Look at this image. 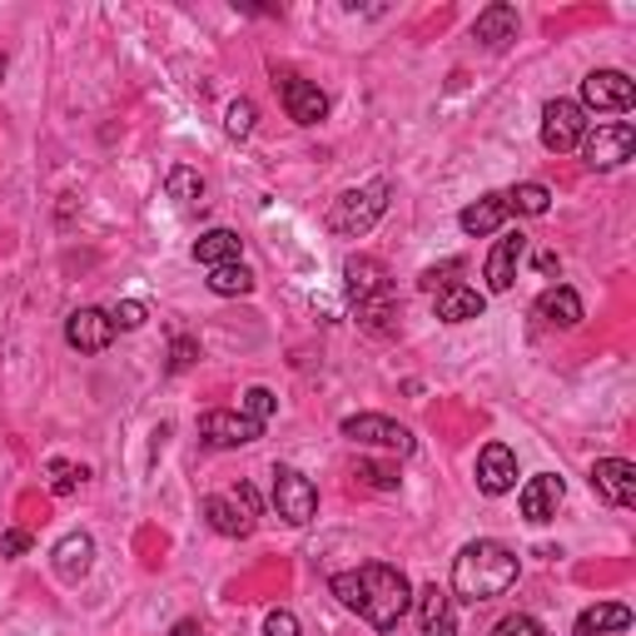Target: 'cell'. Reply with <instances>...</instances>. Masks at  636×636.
I'll list each match as a JSON object with an SVG mask.
<instances>
[{"mask_svg": "<svg viewBox=\"0 0 636 636\" xmlns=\"http://www.w3.org/2000/svg\"><path fill=\"white\" fill-rule=\"evenodd\" d=\"M344 279H348V294H354V304H368V299H384L388 289V269L378 259H368V254H358V259L344 264Z\"/></svg>", "mask_w": 636, "mask_h": 636, "instance_id": "cell-17", "label": "cell"}, {"mask_svg": "<svg viewBox=\"0 0 636 636\" xmlns=\"http://www.w3.org/2000/svg\"><path fill=\"white\" fill-rule=\"evenodd\" d=\"M0 553H6V557H26L30 553V533H26V527H10V533L0 537Z\"/></svg>", "mask_w": 636, "mask_h": 636, "instance_id": "cell-39", "label": "cell"}, {"mask_svg": "<svg viewBox=\"0 0 636 636\" xmlns=\"http://www.w3.org/2000/svg\"><path fill=\"white\" fill-rule=\"evenodd\" d=\"M209 294H219V299H244V294H254V274L244 269V264H219V269H209Z\"/></svg>", "mask_w": 636, "mask_h": 636, "instance_id": "cell-26", "label": "cell"}, {"mask_svg": "<svg viewBox=\"0 0 636 636\" xmlns=\"http://www.w3.org/2000/svg\"><path fill=\"white\" fill-rule=\"evenodd\" d=\"M358 318H364L374 334H388V318H398V304H394V294H384V299H368V304H358Z\"/></svg>", "mask_w": 636, "mask_h": 636, "instance_id": "cell-29", "label": "cell"}, {"mask_svg": "<svg viewBox=\"0 0 636 636\" xmlns=\"http://www.w3.org/2000/svg\"><path fill=\"white\" fill-rule=\"evenodd\" d=\"M195 358H199L195 338H175V348H169V368H175V374H185V368H195Z\"/></svg>", "mask_w": 636, "mask_h": 636, "instance_id": "cell-37", "label": "cell"}, {"mask_svg": "<svg viewBox=\"0 0 636 636\" xmlns=\"http://www.w3.org/2000/svg\"><path fill=\"white\" fill-rule=\"evenodd\" d=\"M274 85H279V100H284V110H289L294 125H318L328 115V100H324V90H318L314 80L294 76V70H279Z\"/></svg>", "mask_w": 636, "mask_h": 636, "instance_id": "cell-9", "label": "cell"}, {"mask_svg": "<svg viewBox=\"0 0 636 636\" xmlns=\"http://www.w3.org/2000/svg\"><path fill=\"white\" fill-rule=\"evenodd\" d=\"M582 110H602V115H627L636 105V85L632 76H622V70H592L587 80H582Z\"/></svg>", "mask_w": 636, "mask_h": 636, "instance_id": "cell-7", "label": "cell"}, {"mask_svg": "<svg viewBox=\"0 0 636 636\" xmlns=\"http://www.w3.org/2000/svg\"><path fill=\"white\" fill-rule=\"evenodd\" d=\"M334 597L344 602L348 612L358 607V572H338V577H334Z\"/></svg>", "mask_w": 636, "mask_h": 636, "instance_id": "cell-38", "label": "cell"}, {"mask_svg": "<svg viewBox=\"0 0 636 636\" xmlns=\"http://www.w3.org/2000/svg\"><path fill=\"white\" fill-rule=\"evenodd\" d=\"M473 40H483L487 50H503L517 40V10L507 6V0H493L487 10H477L473 20Z\"/></svg>", "mask_w": 636, "mask_h": 636, "instance_id": "cell-16", "label": "cell"}, {"mask_svg": "<svg viewBox=\"0 0 636 636\" xmlns=\"http://www.w3.org/2000/svg\"><path fill=\"white\" fill-rule=\"evenodd\" d=\"M199 438H205L209 448H244V443L264 438V423L244 418V413H235V408H215V413L199 418Z\"/></svg>", "mask_w": 636, "mask_h": 636, "instance_id": "cell-10", "label": "cell"}, {"mask_svg": "<svg viewBox=\"0 0 636 636\" xmlns=\"http://www.w3.org/2000/svg\"><path fill=\"white\" fill-rule=\"evenodd\" d=\"M627 627H632V612L622 607V602H602V607L582 612L572 636H602V632H627Z\"/></svg>", "mask_w": 636, "mask_h": 636, "instance_id": "cell-25", "label": "cell"}, {"mask_svg": "<svg viewBox=\"0 0 636 636\" xmlns=\"http://www.w3.org/2000/svg\"><path fill=\"white\" fill-rule=\"evenodd\" d=\"M264 636H304L299 632V617H294V612H269V617H264Z\"/></svg>", "mask_w": 636, "mask_h": 636, "instance_id": "cell-35", "label": "cell"}, {"mask_svg": "<svg viewBox=\"0 0 636 636\" xmlns=\"http://www.w3.org/2000/svg\"><path fill=\"white\" fill-rule=\"evenodd\" d=\"M6 66H10V60H6V50H0V80H6Z\"/></svg>", "mask_w": 636, "mask_h": 636, "instance_id": "cell-42", "label": "cell"}, {"mask_svg": "<svg viewBox=\"0 0 636 636\" xmlns=\"http://www.w3.org/2000/svg\"><path fill=\"white\" fill-rule=\"evenodd\" d=\"M169 636H205V632H199V622H179V627L169 632Z\"/></svg>", "mask_w": 636, "mask_h": 636, "instance_id": "cell-41", "label": "cell"}, {"mask_svg": "<svg viewBox=\"0 0 636 636\" xmlns=\"http://www.w3.org/2000/svg\"><path fill=\"white\" fill-rule=\"evenodd\" d=\"M523 254H527V235H503L493 244V254H487V289L493 294H507L513 289V279H517V264H523Z\"/></svg>", "mask_w": 636, "mask_h": 636, "instance_id": "cell-14", "label": "cell"}, {"mask_svg": "<svg viewBox=\"0 0 636 636\" xmlns=\"http://www.w3.org/2000/svg\"><path fill=\"white\" fill-rule=\"evenodd\" d=\"M517 582V553L503 543H468L453 562V592H458L463 602H473V607H483V602L503 597L507 587Z\"/></svg>", "mask_w": 636, "mask_h": 636, "instance_id": "cell-1", "label": "cell"}, {"mask_svg": "<svg viewBox=\"0 0 636 636\" xmlns=\"http://www.w3.org/2000/svg\"><path fill=\"white\" fill-rule=\"evenodd\" d=\"M239 413H244V418H254V423H269L274 418V394H269V388H249Z\"/></svg>", "mask_w": 636, "mask_h": 636, "instance_id": "cell-34", "label": "cell"}, {"mask_svg": "<svg viewBox=\"0 0 636 636\" xmlns=\"http://www.w3.org/2000/svg\"><path fill=\"white\" fill-rule=\"evenodd\" d=\"M384 215H388V179H368V185H358V189H344V195L328 205L324 225H328V235H338V239H364Z\"/></svg>", "mask_w": 636, "mask_h": 636, "instance_id": "cell-3", "label": "cell"}, {"mask_svg": "<svg viewBox=\"0 0 636 636\" xmlns=\"http://www.w3.org/2000/svg\"><path fill=\"white\" fill-rule=\"evenodd\" d=\"M344 438L348 443H368V448H388L398 453V458H408L418 443H413V433L403 428V423L384 418V413H354V418H344Z\"/></svg>", "mask_w": 636, "mask_h": 636, "instance_id": "cell-5", "label": "cell"}, {"mask_svg": "<svg viewBox=\"0 0 636 636\" xmlns=\"http://www.w3.org/2000/svg\"><path fill=\"white\" fill-rule=\"evenodd\" d=\"M165 189H169V199H179V205H199V199H205V175L189 169V165H175L165 179Z\"/></svg>", "mask_w": 636, "mask_h": 636, "instance_id": "cell-28", "label": "cell"}, {"mask_svg": "<svg viewBox=\"0 0 636 636\" xmlns=\"http://www.w3.org/2000/svg\"><path fill=\"white\" fill-rule=\"evenodd\" d=\"M56 577L60 582H80L85 572H90V562H95V543H90V533H70V537H60L56 543Z\"/></svg>", "mask_w": 636, "mask_h": 636, "instance_id": "cell-20", "label": "cell"}, {"mask_svg": "<svg viewBox=\"0 0 636 636\" xmlns=\"http://www.w3.org/2000/svg\"><path fill=\"white\" fill-rule=\"evenodd\" d=\"M254 115H259L254 110V100H235L229 105V115H225V130L235 135V140H244V135H254Z\"/></svg>", "mask_w": 636, "mask_h": 636, "instance_id": "cell-32", "label": "cell"}, {"mask_svg": "<svg viewBox=\"0 0 636 636\" xmlns=\"http://www.w3.org/2000/svg\"><path fill=\"white\" fill-rule=\"evenodd\" d=\"M477 487H483L487 497H503L517 487V453L507 448V443H487V448L477 453Z\"/></svg>", "mask_w": 636, "mask_h": 636, "instance_id": "cell-11", "label": "cell"}, {"mask_svg": "<svg viewBox=\"0 0 636 636\" xmlns=\"http://www.w3.org/2000/svg\"><path fill=\"white\" fill-rule=\"evenodd\" d=\"M592 487H597L602 503L612 507H636V468L627 458H602L592 468Z\"/></svg>", "mask_w": 636, "mask_h": 636, "instance_id": "cell-13", "label": "cell"}, {"mask_svg": "<svg viewBox=\"0 0 636 636\" xmlns=\"http://www.w3.org/2000/svg\"><path fill=\"white\" fill-rule=\"evenodd\" d=\"M413 607H418L423 636H453V597L438 587V582H428V587L413 597Z\"/></svg>", "mask_w": 636, "mask_h": 636, "instance_id": "cell-19", "label": "cell"}, {"mask_svg": "<svg viewBox=\"0 0 636 636\" xmlns=\"http://www.w3.org/2000/svg\"><path fill=\"white\" fill-rule=\"evenodd\" d=\"M487 299L468 284H448V289L438 294V318L443 324H468V318H483Z\"/></svg>", "mask_w": 636, "mask_h": 636, "instance_id": "cell-22", "label": "cell"}, {"mask_svg": "<svg viewBox=\"0 0 636 636\" xmlns=\"http://www.w3.org/2000/svg\"><path fill=\"white\" fill-rule=\"evenodd\" d=\"M358 477H368V483H374V487H384V493H394V487H398V473L378 468V463H364V468H358Z\"/></svg>", "mask_w": 636, "mask_h": 636, "instance_id": "cell-40", "label": "cell"}, {"mask_svg": "<svg viewBox=\"0 0 636 636\" xmlns=\"http://www.w3.org/2000/svg\"><path fill=\"white\" fill-rule=\"evenodd\" d=\"M582 159H587V169H617L627 165L632 150H636V130L627 120L617 125H587V135H582Z\"/></svg>", "mask_w": 636, "mask_h": 636, "instance_id": "cell-4", "label": "cell"}, {"mask_svg": "<svg viewBox=\"0 0 636 636\" xmlns=\"http://www.w3.org/2000/svg\"><path fill=\"white\" fill-rule=\"evenodd\" d=\"M274 513H279L284 523H294V527L314 523L318 493H314V483L299 468H274Z\"/></svg>", "mask_w": 636, "mask_h": 636, "instance_id": "cell-6", "label": "cell"}, {"mask_svg": "<svg viewBox=\"0 0 636 636\" xmlns=\"http://www.w3.org/2000/svg\"><path fill=\"white\" fill-rule=\"evenodd\" d=\"M587 110H582L577 100H547L543 110V145L553 155H567L582 145V135H587Z\"/></svg>", "mask_w": 636, "mask_h": 636, "instance_id": "cell-8", "label": "cell"}, {"mask_svg": "<svg viewBox=\"0 0 636 636\" xmlns=\"http://www.w3.org/2000/svg\"><path fill=\"white\" fill-rule=\"evenodd\" d=\"M205 517H209V527H215L219 537H249L254 533V517L244 513V507L235 503V497H205Z\"/></svg>", "mask_w": 636, "mask_h": 636, "instance_id": "cell-21", "label": "cell"}, {"mask_svg": "<svg viewBox=\"0 0 636 636\" xmlns=\"http://www.w3.org/2000/svg\"><path fill=\"white\" fill-rule=\"evenodd\" d=\"M537 324L543 328H577L582 324V299L577 289H567V284H553V289L537 299Z\"/></svg>", "mask_w": 636, "mask_h": 636, "instance_id": "cell-18", "label": "cell"}, {"mask_svg": "<svg viewBox=\"0 0 636 636\" xmlns=\"http://www.w3.org/2000/svg\"><path fill=\"white\" fill-rule=\"evenodd\" d=\"M507 215H547L553 209V195H547V185H517V189H507Z\"/></svg>", "mask_w": 636, "mask_h": 636, "instance_id": "cell-27", "label": "cell"}, {"mask_svg": "<svg viewBox=\"0 0 636 636\" xmlns=\"http://www.w3.org/2000/svg\"><path fill=\"white\" fill-rule=\"evenodd\" d=\"M408 607H413V587L398 567H388V562H364V567H358V607L354 612L368 627L394 632L398 622L408 617Z\"/></svg>", "mask_w": 636, "mask_h": 636, "instance_id": "cell-2", "label": "cell"}, {"mask_svg": "<svg viewBox=\"0 0 636 636\" xmlns=\"http://www.w3.org/2000/svg\"><path fill=\"white\" fill-rule=\"evenodd\" d=\"M493 636H547V627L537 617H527V612H513V617L497 622Z\"/></svg>", "mask_w": 636, "mask_h": 636, "instance_id": "cell-31", "label": "cell"}, {"mask_svg": "<svg viewBox=\"0 0 636 636\" xmlns=\"http://www.w3.org/2000/svg\"><path fill=\"white\" fill-rule=\"evenodd\" d=\"M239 249H244V239L235 229H209V235H199V244H195V259L205 264V269H219V264H239Z\"/></svg>", "mask_w": 636, "mask_h": 636, "instance_id": "cell-24", "label": "cell"}, {"mask_svg": "<svg viewBox=\"0 0 636 636\" xmlns=\"http://www.w3.org/2000/svg\"><path fill=\"white\" fill-rule=\"evenodd\" d=\"M145 318H150V309H145L140 299H125V304H115V309H110V324H115V334H120V328H125V334H130V328H140Z\"/></svg>", "mask_w": 636, "mask_h": 636, "instance_id": "cell-33", "label": "cell"}, {"mask_svg": "<svg viewBox=\"0 0 636 636\" xmlns=\"http://www.w3.org/2000/svg\"><path fill=\"white\" fill-rule=\"evenodd\" d=\"M115 338V324L105 309H76L66 318V344L76 348V354H105Z\"/></svg>", "mask_w": 636, "mask_h": 636, "instance_id": "cell-12", "label": "cell"}, {"mask_svg": "<svg viewBox=\"0 0 636 636\" xmlns=\"http://www.w3.org/2000/svg\"><path fill=\"white\" fill-rule=\"evenodd\" d=\"M463 269V264L458 259H453V264H443V269H423V289H428V294H443V289H448V284H458V279H453V274H458Z\"/></svg>", "mask_w": 636, "mask_h": 636, "instance_id": "cell-36", "label": "cell"}, {"mask_svg": "<svg viewBox=\"0 0 636 636\" xmlns=\"http://www.w3.org/2000/svg\"><path fill=\"white\" fill-rule=\"evenodd\" d=\"M562 497H567V487H562V477H553V473H537L533 483L523 487V517L527 523H553L557 517V507H562Z\"/></svg>", "mask_w": 636, "mask_h": 636, "instance_id": "cell-15", "label": "cell"}, {"mask_svg": "<svg viewBox=\"0 0 636 636\" xmlns=\"http://www.w3.org/2000/svg\"><path fill=\"white\" fill-rule=\"evenodd\" d=\"M503 219H507V199L503 195H483L477 199V205H468L458 215V225H463V235H497V229H503Z\"/></svg>", "mask_w": 636, "mask_h": 636, "instance_id": "cell-23", "label": "cell"}, {"mask_svg": "<svg viewBox=\"0 0 636 636\" xmlns=\"http://www.w3.org/2000/svg\"><path fill=\"white\" fill-rule=\"evenodd\" d=\"M85 477H90L85 468H76V463H66V458H56V463H50V493H56V497H70V493H76V487L85 483Z\"/></svg>", "mask_w": 636, "mask_h": 636, "instance_id": "cell-30", "label": "cell"}]
</instances>
